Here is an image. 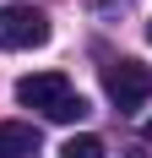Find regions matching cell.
<instances>
[{
  "mask_svg": "<svg viewBox=\"0 0 152 158\" xmlns=\"http://www.w3.org/2000/svg\"><path fill=\"white\" fill-rule=\"evenodd\" d=\"M103 93L120 114H130L152 98V71L141 60H114V65H103Z\"/></svg>",
  "mask_w": 152,
  "mask_h": 158,
  "instance_id": "obj_1",
  "label": "cell"
},
{
  "mask_svg": "<svg viewBox=\"0 0 152 158\" xmlns=\"http://www.w3.org/2000/svg\"><path fill=\"white\" fill-rule=\"evenodd\" d=\"M49 38V16L33 6H0V49H38Z\"/></svg>",
  "mask_w": 152,
  "mask_h": 158,
  "instance_id": "obj_2",
  "label": "cell"
},
{
  "mask_svg": "<svg viewBox=\"0 0 152 158\" xmlns=\"http://www.w3.org/2000/svg\"><path fill=\"white\" fill-rule=\"evenodd\" d=\"M65 98H71V77H65V71H38V77H22V82H16V104H22V109L54 114Z\"/></svg>",
  "mask_w": 152,
  "mask_h": 158,
  "instance_id": "obj_3",
  "label": "cell"
},
{
  "mask_svg": "<svg viewBox=\"0 0 152 158\" xmlns=\"http://www.w3.org/2000/svg\"><path fill=\"white\" fill-rule=\"evenodd\" d=\"M38 147H44L38 126H27V120H0V158H33Z\"/></svg>",
  "mask_w": 152,
  "mask_h": 158,
  "instance_id": "obj_4",
  "label": "cell"
},
{
  "mask_svg": "<svg viewBox=\"0 0 152 158\" xmlns=\"http://www.w3.org/2000/svg\"><path fill=\"white\" fill-rule=\"evenodd\" d=\"M109 147L98 142V136H65V147H60V158H103Z\"/></svg>",
  "mask_w": 152,
  "mask_h": 158,
  "instance_id": "obj_5",
  "label": "cell"
},
{
  "mask_svg": "<svg viewBox=\"0 0 152 158\" xmlns=\"http://www.w3.org/2000/svg\"><path fill=\"white\" fill-rule=\"evenodd\" d=\"M87 114H92V109H87V98H82V93H71L60 109L49 114V120H60V126H76V120H87Z\"/></svg>",
  "mask_w": 152,
  "mask_h": 158,
  "instance_id": "obj_6",
  "label": "cell"
},
{
  "mask_svg": "<svg viewBox=\"0 0 152 158\" xmlns=\"http://www.w3.org/2000/svg\"><path fill=\"white\" fill-rule=\"evenodd\" d=\"M141 136H147V142H152V120H147V131H141Z\"/></svg>",
  "mask_w": 152,
  "mask_h": 158,
  "instance_id": "obj_7",
  "label": "cell"
},
{
  "mask_svg": "<svg viewBox=\"0 0 152 158\" xmlns=\"http://www.w3.org/2000/svg\"><path fill=\"white\" fill-rule=\"evenodd\" d=\"M147 38H152V22H147Z\"/></svg>",
  "mask_w": 152,
  "mask_h": 158,
  "instance_id": "obj_8",
  "label": "cell"
}]
</instances>
